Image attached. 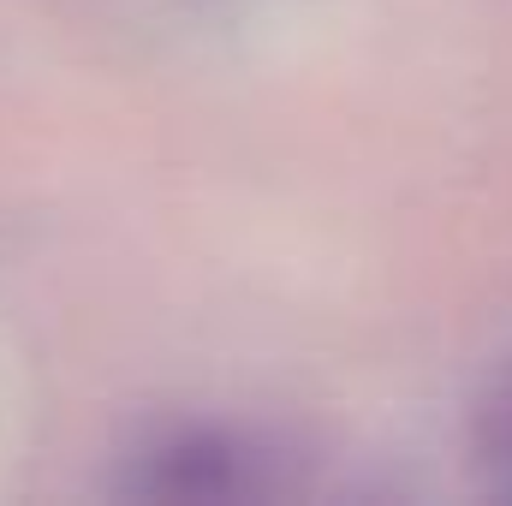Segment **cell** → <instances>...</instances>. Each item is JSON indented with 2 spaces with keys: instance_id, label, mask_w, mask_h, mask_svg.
Returning <instances> with one entry per match:
<instances>
[{
  "instance_id": "obj_1",
  "label": "cell",
  "mask_w": 512,
  "mask_h": 506,
  "mask_svg": "<svg viewBox=\"0 0 512 506\" xmlns=\"http://www.w3.org/2000/svg\"><path fill=\"white\" fill-rule=\"evenodd\" d=\"M245 453L233 441H209V435H191V441H173L155 453V477L149 489L155 495H233L245 489Z\"/></svg>"
},
{
  "instance_id": "obj_2",
  "label": "cell",
  "mask_w": 512,
  "mask_h": 506,
  "mask_svg": "<svg viewBox=\"0 0 512 506\" xmlns=\"http://www.w3.org/2000/svg\"><path fill=\"white\" fill-rule=\"evenodd\" d=\"M471 453L483 477L512 495V352L489 364V376L471 393Z\"/></svg>"
}]
</instances>
